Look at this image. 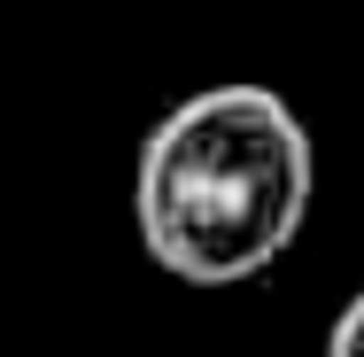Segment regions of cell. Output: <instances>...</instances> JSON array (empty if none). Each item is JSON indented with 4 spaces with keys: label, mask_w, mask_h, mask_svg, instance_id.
I'll return each instance as SVG.
<instances>
[{
    "label": "cell",
    "mask_w": 364,
    "mask_h": 357,
    "mask_svg": "<svg viewBox=\"0 0 364 357\" xmlns=\"http://www.w3.org/2000/svg\"><path fill=\"white\" fill-rule=\"evenodd\" d=\"M318 148L279 86L225 78L171 101L132 163L140 249L186 287L264 280L310 225Z\"/></svg>",
    "instance_id": "6da1fadb"
},
{
    "label": "cell",
    "mask_w": 364,
    "mask_h": 357,
    "mask_svg": "<svg viewBox=\"0 0 364 357\" xmlns=\"http://www.w3.org/2000/svg\"><path fill=\"white\" fill-rule=\"evenodd\" d=\"M326 357H364V287L333 311V326H326Z\"/></svg>",
    "instance_id": "7a4b0ae2"
}]
</instances>
